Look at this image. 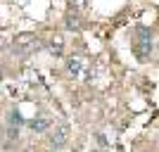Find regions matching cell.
Here are the masks:
<instances>
[{
    "label": "cell",
    "instance_id": "6da1fadb",
    "mask_svg": "<svg viewBox=\"0 0 159 152\" xmlns=\"http://www.w3.org/2000/svg\"><path fill=\"white\" fill-rule=\"evenodd\" d=\"M135 55H138L140 62H147L150 55H152V31L147 26H140L138 29V40H135Z\"/></svg>",
    "mask_w": 159,
    "mask_h": 152
},
{
    "label": "cell",
    "instance_id": "7a4b0ae2",
    "mask_svg": "<svg viewBox=\"0 0 159 152\" xmlns=\"http://www.w3.org/2000/svg\"><path fill=\"white\" fill-rule=\"evenodd\" d=\"M38 45H40L38 36H31V33H24V36H19V38L14 40V50L19 55H31Z\"/></svg>",
    "mask_w": 159,
    "mask_h": 152
},
{
    "label": "cell",
    "instance_id": "3957f363",
    "mask_svg": "<svg viewBox=\"0 0 159 152\" xmlns=\"http://www.w3.org/2000/svg\"><path fill=\"white\" fill-rule=\"evenodd\" d=\"M66 140H69V133H66L64 126H60V128H55V131L50 133V145L52 147H64Z\"/></svg>",
    "mask_w": 159,
    "mask_h": 152
},
{
    "label": "cell",
    "instance_id": "277c9868",
    "mask_svg": "<svg viewBox=\"0 0 159 152\" xmlns=\"http://www.w3.org/2000/svg\"><path fill=\"white\" fill-rule=\"evenodd\" d=\"M29 128L36 131V133H43V131L50 128V119H31L29 121Z\"/></svg>",
    "mask_w": 159,
    "mask_h": 152
},
{
    "label": "cell",
    "instance_id": "5b68a950",
    "mask_svg": "<svg viewBox=\"0 0 159 152\" xmlns=\"http://www.w3.org/2000/svg\"><path fill=\"white\" fill-rule=\"evenodd\" d=\"M66 29H71V31H79L81 29V21H79L76 14H69V17H66Z\"/></svg>",
    "mask_w": 159,
    "mask_h": 152
},
{
    "label": "cell",
    "instance_id": "8992f818",
    "mask_svg": "<svg viewBox=\"0 0 159 152\" xmlns=\"http://www.w3.org/2000/svg\"><path fill=\"white\" fill-rule=\"evenodd\" d=\"M7 121H10V126H21V124H24V119H21V114H19V112H14V109L10 112Z\"/></svg>",
    "mask_w": 159,
    "mask_h": 152
},
{
    "label": "cell",
    "instance_id": "52a82bcc",
    "mask_svg": "<svg viewBox=\"0 0 159 152\" xmlns=\"http://www.w3.org/2000/svg\"><path fill=\"white\" fill-rule=\"evenodd\" d=\"M69 71H71V74H79L81 71V62L79 60H69Z\"/></svg>",
    "mask_w": 159,
    "mask_h": 152
},
{
    "label": "cell",
    "instance_id": "ba28073f",
    "mask_svg": "<svg viewBox=\"0 0 159 152\" xmlns=\"http://www.w3.org/2000/svg\"><path fill=\"white\" fill-rule=\"evenodd\" d=\"M7 138H10V140L19 138V126H10V131H7Z\"/></svg>",
    "mask_w": 159,
    "mask_h": 152
}]
</instances>
